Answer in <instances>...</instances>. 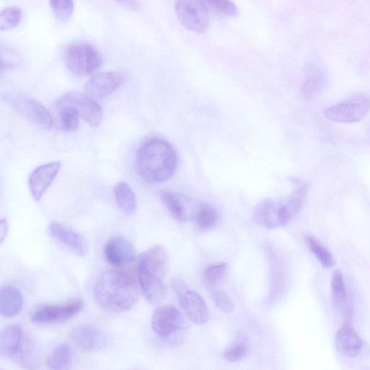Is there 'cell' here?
<instances>
[{
    "label": "cell",
    "mask_w": 370,
    "mask_h": 370,
    "mask_svg": "<svg viewBox=\"0 0 370 370\" xmlns=\"http://www.w3.org/2000/svg\"><path fill=\"white\" fill-rule=\"evenodd\" d=\"M137 280L124 271H108L100 277L93 293L97 303L107 311L121 313L137 305L140 291Z\"/></svg>",
    "instance_id": "1"
},
{
    "label": "cell",
    "mask_w": 370,
    "mask_h": 370,
    "mask_svg": "<svg viewBox=\"0 0 370 370\" xmlns=\"http://www.w3.org/2000/svg\"><path fill=\"white\" fill-rule=\"evenodd\" d=\"M137 166L144 181L149 184H161L174 176L178 156L169 142L158 138L151 139L139 149Z\"/></svg>",
    "instance_id": "2"
},
{
    "label": "cell",
    "mask_w": 370,
    "mask_h": 370,
    "mask_svg": "<svg viewBox=\"0 0 370 370\" xmlns=\"http://www.w3.org/2000/svg\"><path fill=\"white\" fill-rule=\"evenodd\" d=\"M64 61L71 73L77 76H88L102 66L103 57L91 44L77 42L67 47Z\"/></svg>",
    "instance_id": "3"
},
{
    "label": "cell",
    "mask_w": 370,
    "mask_h": 370,
    "mask_svg": "<svg viewBox=\"0 0 370 370\" xmlns=\"http://www.w3.org/2000/svg\"><path fill=\"white\" fill-rule=\"evenodd\" d=\"M6 103L16 112L33 125L50 129L54 120L50 112L38 100L20 93H7L4 96Z\"/></svg>",
    "instance_id": "4"
},
{
    "label": "cell",
    "mask_w": 370,
    "mask_h": 370,
    "mask_svg": "<svg viewBox=\"0 0 370 370\" xmlns=\"http://www.w3.org/2000/svg\"><path fill=\"white\" fill-rule=\"evenodd\" d=\"M370 110V96L358 94L326 110L325 117L333 122L352 124L362 121Z\"/></svg>",
    "instance_id": "5"
},
{
    "label": "cell",
    "mask_w": 370,
    "mask_h": 370,
    "mask_svg": "<svg viewBox=\"0 0 370 370\" xmlns=\"http://www.w3.org/2000/svg\"><path fill=\"white\" fill-rule=\"evenodd\" d=\"M175 12L181 24L189 30L204 33L209 26V13L203 0H177Z\"/></svg>",
    "instance_id": "6"
},
{
    "label": "cell",
    "mask_w": 370,
    "mask_h": 370,
    "mask_svg": "<svg viewBox=\"0 0 370 370\" xmlns=\"http://www.w3.org/2000/svg\"><path fill=\"white\" fill-rule=\"evenodd\" d=\"M84 306L81 299H75L62 304L42 305L33 310L30 320L35 324L64 322L79 314Z\"/></svg>",
    "instance_id": "7"
},
{
    "label": "cell",
    "mask_w": 370,
    "mask_h": 370,
    "mask_svg": "<svg viewBox=\"0 0 370 370\" xmlns=\"http://www.w3.org/2000/svg\"><path fill=\"white\" fill-rule=\"evenodd\" d=\"M67 106L74 108L80 117L93 127H98L104 117L102 108L86 94L79 92H69L62 96L57 103V107Z\"/></svg>",
    "instance_id": "8"
},
{
    "label": "cell",
    "mask_w": 370,
    "mask_h": 370,
    "mask_svg": "<svg viewBox=\"0 0 370 370\" xmlns=\"http://www.w3.org/2000/svg\"><path fill=\"white\" fill-rule=\"evenodd\" d=\"M161 198L167 210L179 221L195 220L204 204L194 198L170 191L163 192Z\"/></svg>",
    "instance_id": "9"
},
{
    "label": "cell",
    "mask_w": 370,
    "mask_h": 370,
    "mask_svg": "<svg viewBox=\"0 0 370 370\" xmlns=\"http://www.w3.org/2000/svg\"><path fill=\"white\" fill-rule=\"evenodd\" d=\"M184 324L183 317L173 305L161 306L152 315V329L161 337H170L182 330Z\"/></svg>",
    "instance_id": "10"
},
{
    "label": "cell",
    "mask_w": 370,
    "mask_h": 370,
    "mask_svg": "<svg viewBox=\"0 0 370 370\" xmlns=\"http://www.w3.org/2000/svg\"><path fill=\"white\" fill-rule=\"evenodd\" d=\"M169 268V255L161 245L154 246L142 253L139 260V274L162 279Z\"/></svg>",
    "instance_id": "11"
},
{
    "label": "cell",
    "mask_w": 370,
    "mask_h": 370,
    "mask_svg": "<svg viewBox=\"0 0 370 370\" xmlns=\"http://www.w3.org/2000/svg\"><path fill=\"white\" fill-rule=\"evenodd\" d=\"M124 81V76L119 73H100L86 83L85 93L95 100H100L115 92Z\"/></svg>",
    "instance_id": "12"
},
{
    "label": "cell",
    "mask_w": 370,
    "mask_h": 370,
    "mask_svg": "<svg viewBox=\"0 0 370 370\" xmlns=\"http://www.w3.org/2000/svg\"><path fill=\"white\" fill-rule=\"evenodd\" d=\"M71 339L80 349L86 352H98L108 345L107 335L97 328L83 325L74 328Z\"/></svg>",
    "instance_id": "13"
},
{
    "label": "cell",
    "mask_w": 370,
    "mask_h": 370,
    "mask_svg": "<svg viewBox=\"0 0 370 370\" xmlns=\"http://www.w3.org/2000/svg\"><path fill=\"white\" fill-rule=\"evenodd\" d=\"M61 163L51 162L42 165L33 170L29 178V189L31 195L39 202L51 186L59 173Z\"/></svg>",
    "instance_id": "14"
},
{
    "label": "cell",
    "mask_w": 370,
    "mask_h": 370,
    "mask_svg": "<svg viewBox=\"0 0 370 370\" xmlns=\"http://www.w3.org/2000/svg\"><path fill=\"white\" fill-rule=\"evenodd\" d=\"M49 232L54 239L69 248L77 255L84 257L86 255L88 245L85 238L71 227L53 221L49 226Z\"/></svg>",
    "instance_id": "15"
},
{
    "label": "cell",
    "mask_w": 370,
    "mask_h": 370,
    "mask_svg": "<svg viewBox=\"0 0 370 370\" xmlns=\"http://www.w3.org/2000/svg\"><path fill=\"white\" fill-rule=\"evenodd\" d=\"M104 254L107 261L115 266L128 265L137 258L134 245L123 236L110 239L105 244Z\"/></svg>",
    "instance_id": "16"
},
{
    "label": "cell",
    "mask_w": 370,
    "mask_h": 370,
    "mask_svg": "<svg viewBox=\"0 0 370 370\" xmlns=\"http://www.w3.org/2000/svg\"><path fill=\"white\" fill-rule=\"evenodd\" d=\"M179 303L187 318L197 325H203L209 320L206 301L197 292L187 290L178 296Z\"/></svg>",
    "instance_id": "17"
},
{
    "label": "cell",
    "mask_w": 370,
    "mask_h": 370,
    "mask_svg": "<svg viewBox=\"0 0 370 370\" xmlns=\"http://www.w3.org/2000/svg\"><path fill=\"white\" fill-rule=\"evenodd\" d=\"M309 185L303 184L296 187L284 203L279 205L281 226L289 224L301 212L308 197Z\"/></svg>",
    "instance_id": "18"
},
{
    "label": "cell",
    "mask_w": 370,
    "mask_h": 370,
    "mask_svg": "<svg viewBox=\"0 0 370 370\" xmlns=\"http://www.w3.org/2000/svg\"><path fill=\"white\" fill-rule=\"evenodd\" d=\"M335 346L343 355L354 357L361 352L363 342L355 329L347 322L336 334Z\"/></svg>",
    "instance_id": "19"
},
{
    "label": "cell",
    "mask_w": 370,
    "mask_h": 370,
    "mask_svg": "<svg viewBox=\"0 0 370 370\" xmlns=\"http://www.w3.org/2000/svg\"><path fill=\"white\" fill-rule=\"evenodd\" d=\"M279 205L272 198L265 199L255 208L253 214L257 224L267 229H274L281 226L279 220Z\"/></svg>",
    "instance_id": "20"
},
{
    "label": "cell",
    "mask_w": 370,
    "mask_h": 370,
    "mask_svg": "<svg viewBox=\"0 0 370 370\" xmlns=\"http://www.w3.org/2000/svg\"><path fill=\"white\" fill-rule=\"evenodd\" d=\"M23 346V329L18 325L6 327L0 334V356L13 358L20 354Z\"/></svg>",
    "instance_id": "21"
},
{
    "label": "cell",
    "mask_w": 370,
    "mask_h": 370,
    "mask_svg": "<svg viewBox=\"0 0 370 370\" xmlns=\"http://www.w3.org/2000/svg\"><path fill=\"white\" fill-rule=\"evenodd\" d=\"M23 299L21 292L11 286L0 290V313L6 318H13L21 311Z\"/></svg>",
    "instance_id": "22"
},
{
    "label": "cell",
    "mask_w": 370,
    "mask_h": 370,
    "mask_svg": "<svg viewBox=\"0 0 370 370\" xmlns=\"http://www.w3.org/2000/svg\"><path fill=\"white\" fill-rule=\"evenodd\" d=\"M114 195L118 209L125 214L130 216L137 212L138 201L136 194L125 182H120L114 188Z\"/></svg>",
    "instance_id": "23"
},
{
    "label": "cell",
    "mask_w": 370,
    "mask_h": 370,
    "mask_svg": "<svg viewBox=\"0 0 370 370\" xmlns=\"http://www.w3.org/2000/svg\"><path fill=\"white\" fill-rule=\"evenodd\" d=\"M139 282L141 292L149 303L158 305L164 299L166 289L162 279L139 274Z\"/></svg>",
    "instance_id": "24"
},
{
    "label": "cell",
    "mask_w": 370,
    "mask_h": 370,
    "mask_svg": "<svg viewBox=\"0 0 370 370\" xmlns=\"http://www.w3.org/2000/svg\"><path fill=\"white\" fill-rule=\"evenodd\" d=\"M326 84V76L318 66H311L307 71V78L301 88V96L311 98L318 95Z\"/></svg>",
    "instance_id": "25"
},
{
    "label": "cell",
    "mask_w": 370,
    "mask_h": 370,
    "mask_svg": "<svg viewBox=\"0 0 370 370\" xmlns=\"http://www.w3.org/2000/svg\"><path fill=\"white\" fill-rule=\"evenodd\" d=\"M74 352L69 344L56 347L46 359V365L50 369H69L73 362Z\"/></svg>",
    "instance_id": "26"
},
{
    "label": "cell",
    "mask_w": 370,
    "mask_h": 370,
    "mask_svg": "<svg viewBox=\"0 0 370 370\" xmlns=\"http://www.w3.org/2000/svg\"><path fill=\"white\" fill-rule=\"evenodd\" d=\"M331 287L335 306L347 315L350 312V308L345 279L341 272H336L334 273L332 277Z\"/></svg>",
    "instance_id": "27"
},
{
    "label": "cell",
    "mask_w": 370,
    "mask_h": 370,
    "mask_svg": "<svg viewBox=\"0 0 370 370\" xmlns=\"http://www.w3.org/2000/svg\"><path fill=\"white\" fill-rule=\"evenodd\" d=\"M195 221L200 231H207L216 226L219 214L213 207L204 204L199 210Z\"/></svg>",
    "instance_id": "28"
},
{
    "label": "cell",
    "mask_w": 370,
    "mask_h": 370,
    "mask_svg": "<svg viewBox=\"0 0 370 370\" xmlns=\"http://www.w3.org/2000/svg\"><path fill=\"white\" fill-rule=\"evenodd\" d=\"M62 128L67 132L76 131L80 125V116L72 108L67 106L57 107Z\"/></svg>",
    "instance_id": "29"
},
{
    "label": "cell",
    "mask_w": 370,
    "mask_h": 370,
    "mask_svg": "<svg viewBox=\"0 0 370 370\" xmlns=\"http://www.w3.org/2000/svg\"><path fill=\"white\" fill-rule=\"evenodd\" d=\"M306 243L311 251L325 267L334 265V258L330 251L313 237H306Z\"/></svg>",
    "instance_id": "30"
},
{
    "label": "cell",
    "mask_w": 370,
    "mask_h": 370,
    "mask_svg": "<svg viewBox=\"0 0 370 370\" xmlns=\"http://www.w3.org/2000/svg\"><path fill=\"white\" fill-rule=\"evenodd\" d=\"M50 5L56 18L60 22H67L73 16L74 0H50Z\"/></svg>",
    "instance_id": "31"
},
{
    "label": "cell",
    "mask_w": 370,
    "mask_h": 370,
    "mask_svg": "<svg viewBox=\"0 0 370 370\" xmlns=\"http://www.w3.org/2000/svg\"><path fill=\"white\" fill-rule=\"evenodd\" d=\"M22 11L18 7H8L0 13V30H9L16 28L21 21Z\"/></svg>",
    "instance_id": "32"
},
{
    "label": "cell",
    "mask_w": 370,
    "mask_h": 370,
    "mask_svg": "<svg viewBox=\"0 0 370 370\" xmlns=\"http://www.w3.org/2000/svg\"><path fill=\"white\" fill-rule=\"evenodd\" d=\"M227 272L224 262H216L209 265L205 270L204 277L207 283L214 285L221 281Z\"/></svg>",
    "instance_id": "33"
},
{
    "label": "cell",
    "mask_w": 370,
    "mask_h": 370,
    "mask_svg": "<svg viewBox=\"0 0 370 370\" xmlns=\"http://www.w3.org/2000/svg\"><path fill=\"white\" fill-rule=\"evenodd\" d=\"M248 352V345L243 341H238L224 351V357L228 362H236L244 358Z\"/></svg>",
    "instance_id": "34"
},
{
    "label": "cell",
    "mask_w": 370,
    "mask_h": 370,
    "mask_svg": "<svg viewBox=\"0 0 370 370\" xmlns=\"http://www.w3.org/2000/svg\"><path fill=\"white\" fill-rule=\"evenodd\" d=\"M205 5L219 13L227 16H236L238 10L230 0H203Z\"/></svg>",
    "instance_id": "35"
},
{
    "label": "cell",
    "mask_w": 370,
    "mask_h": 370,
    "mask_svg": "<svg viewBox=\"0 0 370 370\" xmlns=\"http://www.w3.org/2000/svg\"><path fill=\"white\" fill-rule=\"evenodd\" d=\"M212 298L216 308L226 313H231L234 309V305L230 296L221 289H214L212 291Z\"/></svg>",
    "instance_id": "36"
},
{
    "label": "cell",
    "mask_w": 370,
    "mask_h": 370,
    "mask_svg": "<svg viewBox=\"0 0 370 370\" xmlns=\"http://www.w3.org/2000/svg\"><path fill=\"white\" fill-rule=\"evenodd\" d=\"M172 285L178 296L189 289L185 282L180 279H173Z\"/></svg>",
    "instance_id": "37"
},
{
    "label": "cell",
    "mask_w": 370,
    "mask_h": 370,
    "mask_svg": "<svg viewBox=\"0 0 370 370\" xmlns=\"http://www.w3.org/2000/svg\"><path fill=\"white\" fill-rule=\"evenodd\" d=\"M115 1L127 9L132 11H137L139 8V5L137 0H115Z\"/></svg>",
    "instance_id": "38"
},
{
    "label": "cell",
    "mask_w": 370,
    "mask_h": 370,
    "mask_svg": "<svg viewBox=\"0 0 370 370\" xmlns=\"http://www.w3.org/2000/svg\"><path fill=\"white\" fill-rule=\"evenodd\" d=\"M8 231V221L6 219H3L1 220V224H0V243H1V244H3L6 239Z\"/></svg>",
    "instance_id": "39"
}]
</instances>
